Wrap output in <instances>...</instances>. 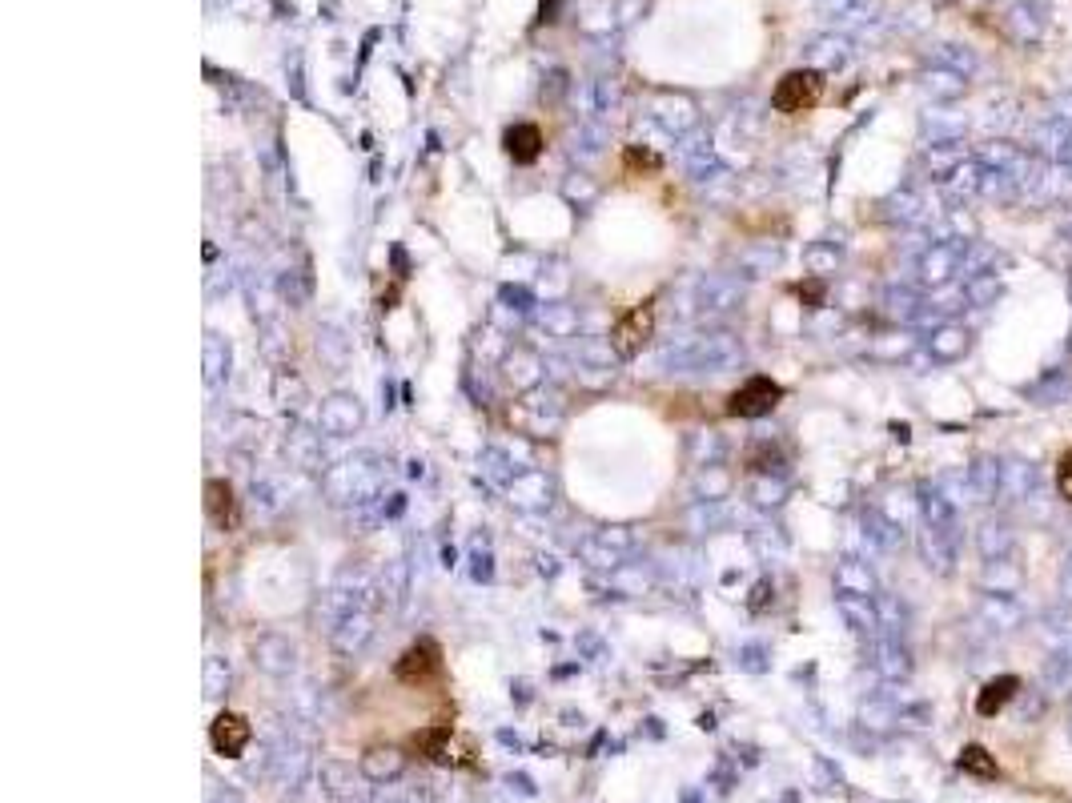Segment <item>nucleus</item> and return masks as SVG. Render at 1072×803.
Instances as JSON below:
<instances>
[{"label": "nucleus", "mask_w": 1072, "mask_h": 803, "mask_svg": "<svg viewBox=\"0 0 1072 803\" xmlns=\"http://www.w3.org/2000/svg\"><path fill=\"white\" fill-rule=\"evenodd\" d=\"M820 97H824V73H816V69H791V73L779 77V85L771 93V105H775V113L795 117V113L816 109Z\"/></svg>", "instance_id": "nucleus-1"}, {"label": "nucleus", "mask_w": 1072, "mask_h": 803, "mask_svg": "<svg viewBox=\"0 0 1072 803\" xmlns=\"http://www.w3.org/2000/svg\"><path fill=\"white\" fill-rule=\"evenodd\" d=\"M651 334H655V298L631 306V310L615 322V330H611V346H615L619 358H635V354H643V346L651 342Z\"/></svg>", "instance_id": "nucleus-2"}, {"label": "nucleus", "mask_w": 1072, "mask_h": 803, "mask_svg": "<svg viewBox=\"0 0 1072 803\" xmlns=\"http://www.w3.org/2000/svg\"><path fill=\"white\" fill-rule=\"evenodd\" d=\"M779 398H783V386L763 378V374H755L727 398V414L731 418H763V414H771L779 406Z\"/></svg>", "instance_id": "nucleus-3"}, {"label": "nucleus", "mask_w": 1072, "mask_h": 803, "mask_svg": "<svg viewBox=\"0 0 1072 803\" xmlns=\"http://www.w3.org/2000/svg\"><path fill=\"white\" fill-rule=\"evenodd\" d=\"M438 671H442V651H438V643H430V639L414 643V647L398 659V667H394V675H398L402 683H430Z\"/></svg>", "instance_id": "nucleus-4"}, {"label": "nucleus", "mask_w": 1072, "mask_h": 803, "mask_svg": "<svg viewBox=\"0 0 1072 803\" xmlns=\"http://www.w3.org/2000/svg\"><path fill=\"white\" fill-rule=\"evenodd\" d=\"M249 735H253V731H249V719L237 715V711H221V715L213 719V727H209V743H213V751L225 755V759H237V755L245 751Z\"/></svg>", "instance_id": "nucleus-5"}, {"label": "nucleus", "mask_w": 1072, "mask_h": 803, "mask_svg": "<svg viewBox=\"0 0 1072 803\" xmlns=\"http://www.w3.org/2000/svg\"><path fill=\"white\" fill-rule=\"evenodd\" d=\"M205 514H209L221 530H237V522H241V506H237V494H233V486H229L225 478L205 482Z\"/></svg>", "instance_id": "nucleus-6"}, {"label": "nucleus", "mask_w": 1072, "mask_h": 803, "mask_svg": "<svg viewBox=\"0 0 1072 803\" xmlns=\"http://www.w3.org/2000/svg\"><path fill=\"white\" fill-rule=\"evenodd\" d=\"M502 145H506V153H510V161L514 165H534L543 157V129L539 125H514V129H506V137H502Z\"/></svg>", "instance_id": "nucleus-7"}, {"label": "nucleus", "mask_w": 1072, "mask_h": 803, "mask_svg": "<svg viewBox=\"0 0 1072 803\" xmlns=\"http://www.w3.org/2000/svg\"><path fill=\"white\" fill-rule=\"evenodd\" d=\"M1020 691V679L1016 675H1000V679H992L984 691H980V699H976V711L980 715H996L1012 695Z\"/></svg>", "instance_id": "nucleus-8"}, {"label": "nucleus", "mask_w": 1072, "mask_h": 803, "mask_svg": "<svg viewBox=\"0 0 1072 803\" xmlns=\"http://www.w3.org/2000/svg\"><path fill=\"white\" fill-rule=\"evenodd\" d=\"M454 739V731L442 723V727H430V731H422V735H414V747L426 755V759H434V763H450L454 755H450V743Z\"/></svg>", "instance_id": "nucleus-9"}, {"label": "nucleus", "mask_w": 1072, "mask_h": 803, "mask_svg": "<svg viewBox=\"0 0 1072 803\" xmlns=\"http://www.w3.org/2000/svg\"><path fill=\"white\" fill-rule=\"evenodd\" d=\"M960 771H968V775H976V779H996L1000 775V763L988 755V747H980V743H968L964 751H960Z\"/></svg>", "instance_id": "nucleus-10"}, {"label": "nucleus", "mask_w": 1072, "mask_h": 803, "mask_svg": "<svg viewBox=\"0 0 1072 803\" xmlns=\"http://www.w3.org/2000/svg\"><path fill=\"white\" fill-rule=\"evenodd\" d=\"M623 169H627V173H659L663 161H659L655 153L639 149V145H627V149H623Z\"/></svg>", "instance_id": "nucleus-11"}, {"label": "nucleus", "mask_w": 1072, "mask_h": 803, "mask_svg": "<svg viewBox=\"0 0 1072 803\" xmlns=\"http://www.w3.org/2000/svg\"><path fill=\"white\" fill-rule=\"evenodd\" d=\"M1056 490L1072 502V450H1064L1060 462H1056Z\"/></svg>", "instance_id": "nucleus-12"}, {"label": "nucleus", "mask_w": 1072, "mask_h": 803, "mask_svg": "<svg viewBox=\"0 0 1072 803\" xmlns=\"http://www.w3.org/2000/svg\"><path fill=\"white\" fill-rule=\"evenodd\" d=\"M799 298L816 310V306L824 302V282H808V286H799Z\"/></svg>", "instance_id": "nucleus-13"}]
</instances>
